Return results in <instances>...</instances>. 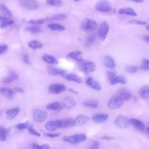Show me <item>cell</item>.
Wrapping results in <instances>:
<instances>
[{"mask_svg": "<svg viewBox=\"0 0 149 149\" xmlns=\"http://www.w3.org/2000/svg\"><path fill=\"white\" fill-rule=\"evenodd\" d=\"M127 82V79L125 76L122 75L115 76L112 79L109 80V83L112 85L116 84L117 83H120L122 84H126Z\"/></svg>", "mask_w": 149, "mask_h": 149, "instance_id": "obj_17", "label": "cell"}, {"mask_svg": "<svg viewBox=\"0 0 149 149\" xmlns=\"http://www.w3.org/2000/svg\"><path fill=\"white\" fill-rule=\"evenodd\" d=\"M67 17H68L67 15L65 13H58L51 16L50 17V19L54 20H61L65 19L66 18H67Z\"/></svg>", "mask_w": 149, "mask_h": 149, "instance_id": "obj_36", "label": "cell"}, {"mask_svg": "<svg viewBox=\"0 0 149 149\" xmlns=\"http://www.w3.org/2000/svg\"><path fill=\"white\" fill-rule=\"evenodd\" d=\"M88 116L84 115H79L72 122V126H81L88 121Z\"/></svg>", "mask_w": 149, "mask_h": 149, "instance_id": "obj_10", "label": "cell"}, {"mask_svg": "<svg viewBox=\"0 0 149 149\" xmlns=\"http://www.w3.org/2000/svg\"><path fill=\"white\" fill-rule=\"evenodd\" d=\"M118 95H119L123 100H128L132 97L130 92L123 88L118 90Z\"/></svg>", "mask_w": 149, "mask_h": 149, "instance_id": "obj_26", "label": "cell"}, {"mask_svg": "<svg viewBox=\"0 0 149 149\" xmlns=\"http://www.w3.org/2000/svg\"><path fill=\"white\" fill-rule=\"evenodd\" d=\"M68 57L79 62L81 61L82 59V52L80 51H72L68 54Z\"/></svg>", "mask_w": 149, "mask_h": 149, "instance_id": "obj_23", "label": "cell"}, {"mask_svg": "<svg viewBox=\"0 0 149 149\" xmlns=\"http://www.w3.org/2000/svg\"><path fill=\"white\" fill-rule=\"evenodd\" d=\"M8 49V46L6 44L0 45V54L5 52Z\"/></svg>", "mask_w": 149, "mask_h": 149, "instance_id": "obj_50", "label": "cell"}, {"mask_svg": "<svg viewBox=\"0 0 149 149\" xmlns=\"http://www.w3.org/2000/svg\"><path fill=\"white\" fill-rule=\"evenodd\" d=\"M138 68L136 66H127L125 68V71L129 73H134L137 71Z\"/></svg>", "mask_w": 149, "mask_h": 149, "instance_id": "obj_39", "label": "cell"}, {"mask_svg": "<svg viewBox=\"0 0 149 149\" xmlns=\"http://www.w3.org/2000/svg\"><path fill=\"white\" fill-rule=\"evenodd\" d=\"M87 139V136L84 133H79L71 136H66L63 137V140L71 144H76L84 141Z\"/></svg>", "mask_w": 149, "mask_h": 149, "instance_id": "obj_2", "label": "cell"}, {"mask_svg": "<svg viewBox=\"0 0 149 149\" xmlns=\"http://www.w3.org/2000/svg\"><path fill=\"white\" fill-rule=\"evenodd\" d=\"M116 76V72L114 71H108L107 72V76L109 80H111L112 79L114 76Z\"/></svg>", "mask_w": 149, "mask_h": 149, "instance_id": "obj_48", "label": "cell"}, {"mask_svg": "<svg viewBox=\"0 0 149 149\" xmlns=\"http://www.w3.org/2000/svg\"><path fill=\"white\" fill-rule=\"evenodd\" d=\"M63 76L66 80H68V81H74L79 84H80L82 82L81 78L77 74H75L73 73H69L66 74H65Z\"/></svg>", "mask_w": 149, "mask_h": 149, "instance_id": "obj_21", "label": "cell"}, {"mask_svg": "<svg viewBox=\"0 0 149 149\" xmlns=\"http://www.w3.org/2000/svg\"><path fill=\"white\" fill-rule=\"evenodd\" d=\"M146 28H147V30L149 31V25H148V26H147Z\"/></svg>", "mask_w": 149, "mask_h": 149, "instance_id": "obj_60", "label": "cell"}, {"mask_svg": "<svg viewBox=\"0 0 149 149\" xmlns=\"http://www.w3.org/2000/svg\"><path fill=\"white\" fill-rule=\"evenodd\" d=\"M83 105L89 108H97L99 106V103L95 100H88L83 102Z\"/></svg>", "mask_w": 149, "mask_h": 149, "instance_id": "obj_31", "label": "cell"}, {"mask_svg": "<svg viewBox=\"0 0 149 149\" xmlns=\"http://www.w3.org/2000/svg\"><path fill=\"white\" fill-rule=\"evenodd\" d=\"M130 1L135 2H137V3H141L143 2V0H130Z\"/></svg>", "mask_w": 149, "mask_h": 149, "instance_id": "obj_58", "label": "cell"}, {"mask_svg": "<svg viewBox=\"0 0 149 149\" xmlns=\"http://www.w3.org/2000/svg\"><path fill=\"white\" fill-rule=\"evenodd\" d=\"M129 23H132V24H137V25H145V24H147V23L146 22L141 21V20H136V19L130 20Z\"/></svg>", "mask_w": 149, "mask_h": 149, "instance_id": "obj_43", "label": "cell"}, {"mask_svg": "<svg viewBox=\"0 0 149 149\" xmlns=\"http://www.w3.org/2000/svg\"><path fill=\"white\" fill-rule=\"evenodd\" d=\"M42 60L49 64H58V62L56 60V59L52 55H51L49 54H44L43 55V56H42Z\"/></svg>", "mask_w": 149, "mask_h": 149, "instance_id": "obj_27", "label": "cell"}, {"mask_svg": "<svg viewBox=\"0 0 149 149\" xmlns=\"http://www.w3.org/2000/svg\"><path fill=\"white\" fill-rule=\"evenodd\" d=\"M115 124L119 128H120L122 129H126L128 127V126L130 124V119H128V118L123 116L119 115V116H118L117 118H116L115 120Z\"/></svg>", "mask_w": 149, "mask_h": 149, "instance_id": "obj_9", "label": "cell"}, {"mask_svg": "<svg viewBox=\"0 0 149 149\" xmlns=\"http://www.w3.org/2000/svg\"><path fill=\"white\" fill-rule=\"evenodd\" d=\"M2 112H3V111H2V110H0V116L2 115Z\"/></svg>", "mask_w": 149, "mask_h": 149, "instance_id": "obj_59", "label": "cell"}, {"mask_svg": "<svg viewBox=\"0 0 149 149\" xmlns=\"http://www.w3.org/2000/svg\"><path fill=\"white\" fill-rule=\"evenodd\" d=\"M123 104V100L119 95L112 96L108 102V107L112 109L120 108Z\"/></svg>", "mask_w": 149, "mask_h": 149, "instance_id": "obj_6", "label": "cell"}, {"mask_svg": "<svg viewBox=\"0 0 149 149\" xmlns=\"http://www.w3.org/2000/svg\"><path fill=\"white\" fill-rule=\"evenodd\" d=\"M48 27L52 30H58V31H63L65 30V27L63 25L56 24V23H51L48 25Z\"/></svg>", "mask_w": 149, "mask_h": 149, "instance_id": "obj_33", "label": "cell"}, {"mask_svg": "<svg viewBox=\"0 0 149 149\" xmlns=\"http://www.w3.org/2000/svg\"><path fill=\"white\" fill-rule=\"evenodd\" d=\"M63 108V105L62 104L59 102H54L48 104L47 106V109L48 110H52V111H61Z\"/></svg>", "mask_w": 149, "mask_h": 149, "instance_id": "obj_24", "label": "cell"}, {"mask_svg": "<svg viewBox=\"0 0 149 149\" xmlns=\"http://www.w3.org/2000/svg\"><path fill=\"white\" fill-rule=\"evenodd\" d=\"M28 45L32 49H39V48H41L42 47V44L41 42H40L39 41H37L36 40L30 41L29 42Z\"/></svg>", "mask_w": 149, "mask_h": 149, "instance_id": "obj_34", "label": "cell"}, {"mask_svg": "<svg viewBox=\"0 0 149 149\" xmlns=\"http://www.w3.org/2000/svg\"><path fill=\"white\" fill-rule=\"evenodd\" d=\"M139 94L140 97L143 99H147L149 98V86H143L139 90Z\"/></svg>", "mask_w": 149, "mask_h": 149, "instance_id": "obj_22", "label": "cell"}, {"mask_svg": "<svg viewBox=\"0 0 149 149\" xmlns=\"http://www.w3.org/2000/svg\"><path fill=\"white\" fill-rule=\"evenodd\" d=\"M102 139L103 140H112L113 139V137L112 136H108V135H104L103 136H102Z\"/></svg>", "mask_w": 149, "mask_h": 149, "instance_id": "obj_52", "label": "cell"}, {"mask_svg": "<svg viewBox=\"0 0 149 149\" xmlns=\"http://www.w3.org/2000/svg\"><path fill=\"white\" fill-rule=\"evenodd\" d=\"M47 113L42 110L36 109L33 112V120L36 122L40 123L45 121L47 118Z\"/></svg>", "mask_w": 149, "mask_h": 149, "instance_id": "obj_8", "label": "cell"}, {"mask_svg": "<svg viewBox=\"0 0 149 149\" xmlns=\"http://www.w3.org/2000/svg\"><path fill=\"white\" fill-rule=\"evenodd\" d=\"M86 83L94 90L99 91L101 89V86L100 83L93 77H88L86 80Z\"/></svg>", "mask_w": 149, "mask_h": 149, "instance_id": "obj_16", "label": "cell"}, {"mask_svg": "<svg viewBox=\"0 0 149 149\" xmlns=\"http://www.w3.org/2000/svg\"><path fill=\"white\" fill-rule=\"evenodd\" d=\"M12 91H13L14 94H16V93H22L24 92L23 88H21V87H15V88H12Z\"/></svg>", "mask_w": 149, "mask_h": 149, "instance_id": "obj_49", "label": "cell"}, {"mask_svg": "<svg viewBox=\"0 0 149 149\" xmlns=\"http://www.w3.org/2000/svg\"><path fill=\"white\" fill-rule=\"evenodd\" d=\"M66 90V86L62 84H54L49 86V93L54 94H60Z\"/></svg>", "mask_w": 149, "mask_h": 149, "instance_id": "obj_11", "label": "cell"}, {"mask_svg": "<svg viewBox=\"0 0 149 149\" xmlns=\"http://www.w3.org/2000/svg\"><path fill=\"white\" fill-rule=\"evenodd\" d=\"M99 147H100L99 143L97 141H94L91 144V145L90 146V148H92V149H97V148H99Z\"/></svg>", "mask_w": 149, "mask_h": 149, "instance_id": "obj_47", "label": "cell"}, {"mask_svg": "<svg viewBox=\"0 0 149 149\" xmlns=\"http://www.w3.org/2000/svg\"><path fill=\"white\" fill-rule=\"evenodd\" d=\"M62 104L66 108L72 109L76 105L77 102L72 97L67 96L63 98L62 101Z\"/></svg>", "mask_w": 149, "mask_h": 149, "instance_id": "obj_13", "label": "cell"}, {"mask_svg": "<svg viewBox=\"0 0 149 149\" xmlns=\"http://www.w3.org/2000/svg\"><path fill=\"white\" fill-rule=\"evenodd\" d=\"M0 10L5 15L10 16V17L12 16L11 12L9 10V9L5 5H3V4H1L0 5Z\"/></svg>", "mask_w": 149, "mask_h": 149, "instance_id": "obj_37", "label": "cell"}, {"mask_svg": "<svg viewBox=\"0 0 149 149\" xmlns=\"http://www.w3.org/2000/svg\"><path fill=\"white\" fill-rule=\"evenodd\" d=\"M47 3L51 6H58L62 5V1L61 0H47Z\"/></svg>", "mask_w": 149, "mask_h": 149, "instance_id": "obj_38", "label": "cell"}, {"mask_svg": "<svg viewBox=\"0 0 149 149\" xmlns=\"http://www.w3.org/2000/svg\"><path fill=\"white\" fill-rule=\"evenodd\" d=\"M78 68L81 72L88 73L93 72L95 70L96 65L93 62L82 59L78 62Z\"/></svg>", "mask_w": 149, "mask_h": 149, "instance_id": "obj_1", "label": "cell"}, {"mask_svg": "<svg viewBox=\"0 0 149 149\" xmlns=\"http://www.w3.org/2000/svg\"><path fill=\"white\" fill-rule=\"evenodd\" d=\"M27 129H28L29 132H30L31 134H33V135H35V136H40V133H38L37 130H35L33 127H31V126H30Z\"/></svg>", "mask_w": 149, "mask_h": 149, "instance_id": "obj_44", "label": "cell"}, {"mask_svg": "<svg viewBox=\"0 0 149 149\" xmlns=\"http://www.w3.org/2000/svg\"><path fill=\"white\" fill-rule=\"evenodd\" d=\"M47 19H31L29 20V23L30 24H42Z\"/></svg>", "mask_w": 149, "mask_h": 149, "instance_id": "obj_41", "label": "cell"}, {"mask_svg": "<svg viewBox=\"0 0 149 149\" xmlns=\"http://www.w3.org/2000/svg\"><path fill=\"white\" fill-rule=\"evenodd\" d=\"M118 13L120 15L125 14L132 16H136L137 13L136 12L131 8H122L119 9Z\"/></svg>", "mask_w": 149, "mask_h": 149, "instance_id": "obj_29", "label": "cell"}, {"mask_svg": "<svg viewBox=\"0 0 149 149\" xmlns=\"http://www.w3.org/2000/svg\"><path fill=\"white\" fill-rule=\"evenodd\" d=\"M30 125H29V123L28 122H26V123H19L17 125L15 126V128H16L17 129L19 130H22V129H27Z\"/></svg>", "mask_w": 149, "mask_h": 149, "instance_id": "obj_42", "label": "cell"}, {"mask_svg": "<svg viewBox=\"0 0 149 149\" xmlns=\"http://www.w3.org/2000/svg\"><path fill=\"white\" fill-rule=\"evenodd\" d=\"M19 111H20L19 108L16 107V108L7 110L6 112V114L8 118L12 119V118H14L18 114V113L19 112Z\"/></svg>", "mask_w": 149, "mask_h": 149, "instance_id": "obj_30", "label": "cell"}, {"mask_svg": "<svg viewBox=\"0 0 149 149\" xmlns=\"http://www.w3.org/2000/svg\"><path fill=\"white\" fill-rule=\"evenodd\" d=\"M109 30V26L107 22H103L101 23L97 30L98 36L101 41H104L106 39Z\"/></svg>", "mask_w": 149, "mask_h": 149, "instance_id": "obj_5", "label": "cell"}, {"mask_svg": "<svg viewBox=\"0 0 149 149\" xmlns=\"http://www.w3.org/2000/svg\"><path fill=\"white\" fill-rule=\"evenodd\" d=\"M143 63L149 66V59H143Z\"/></svg>", "mask_w": 149, "mask_h": 149, "instance_id": "obj_54", "label": "cell"}, {"mask_svg": "<svg viewBox=\"0 0 149 149\" xmlns=\"http://www.w3.org/2000/svg\"><path fill=\"white\" fill-rule=\"evenodd\" d=\"M26 30L27 31H29L31 33H40L41 30L40 29V27H37V26H32V27H27L26 29Z\"/></svg>", "mask_w": 149, "mask_h": 149, "instance_id": "obj_40", "label": "cell"}, {"mask_svg": "<svg viewBox=\"0 0 149 149\" xmlns=\"http://www.w3.org/2000/svg\"><path fill=\"white\" fill-rule=\"evenodd\" d=\"M130 122L137 130L139 132H143L145 130V125L144 123L140 120L131 118L130 119Z\"/></svg>", "mask_w": 149, "mask_h": 149, "instance_id": "obj_15", "label": "cell"}, {"mask_svg": "<svg viewBox=\"0 0 149 149\" xmlns=\"http://www.w3.org/2000/svg\"><path fill=\"white\" fill-rule=\"evenodd\" d=\"M20 5L29 10H34L38 9L39 5L36 0H19Z\"/></svg>", "mask_w": 149, "mask_h": 149, "instance_id": "obj_7", "label": "cell"}, {"mask_svg": "<svg viewBox=\"0 0 149 149\" xmlns=\"http://www.w3.org/2000/svg\"><path fill=\"white\" fill-rule=\"evenodd\" d=\"M8 135V130L2 126H0V140L2 141L6 139Z\"/></svg>", "mask_w": 149, "mask_h": 149, "instance_id": "obj_35", "label": "cell"}, {"mask_svg": "<svg viewBox=\"0 0 149 149\" xmlns=\"http://www.w3.org/2000/svg\"><path fill=\"white\" fill-rule=\"evenodd\" d=\"M146 134L147 135V137L149 139V127H147L146 129Z\"/></svg>", "mask_w": 149, "mask_h": 149, "instance_id": "obj_56", "label": "cell"}, {"mask_svg": "<svg viewBox=\"0 0 149 149\" xmlns=\"http://www.w3.org/2000/svg\"><path fill=\"white\" fill-rule=\"evenodd\" d=\"M74 1H79V0H74Z\"/></svg>", "mask_w": 149, "mask_h": 149, "instance_id": "obj_61", "label": "cell"}, {"mask_svg": "<svg viewBox=\"0 0 149 149\" xmlns=\"http://www.w3.org/2000/svg\"><path fill=\"white\" fill-rule=\"evenodd\" d=\"M13 21L9 18L0 16V28L5 29L8 26L12 24Z\"/></svg>", "mask_w": 149, "mask_h": 149, "instance_id": "obj_25", "label": "cell"}, {"mask_svg": "<svg viewBox=\"0 0 149 149\" xmlns=\"http://www.w3.org/2000/svg\"><path fill=\"white\" fill-rule=\"evenodd\" d=\"M18 77H19V76L16 72L11 71L9 73V74H8L7 76H6L4 79H2V82L3 83L8 84V83H11V82L17 80L18 79Z\"/></svg>", "mask_w": 149, "mask_h": 149, "instance_id": "obj_18", "label": "cell"}, {"mask_svg": "<svg viewBox=\"0 0 149 149\" xmlns=\"http://www.w3.org/2000/svg\"><path fill=\"white\" fill-rule=\"evenodd\" d=\"M58 128H61V120L49 121L45 124V129L50 132H54Z\"/></svg>", "mask_w": 149, "mask_h": 149, "instance_id": "obj_12", "label": "cell"}, {"mask_svg": "<svg viewBox=\"0 0 149 149\" xmlns=\"http://www.w3.org/2000/svg\"><path fill=\"white\" fill-rule=\"evenodd\" d=\"M44 135L46 137H51V138H54V137H57L61 135V133H44Z\"/></svg>", "mask_w": 149, "mask_h": 149, "instance_id": "obj_46", "label": "cell"}, {"mask_svg": "<svg viewBox=\"0 0 149 149\" xmlns=\"http://www.w3.org/2000/svg\"><path fill=\"white\" fill-rule=\"evenodd\" d=\"M108 113H97L92 116V120L96 123H102L105 122L108 118Z\"/></svg>", "mask_w": 149, "mask_h": 149, "instance_id": "obj_14", "label": "cell"}, {"mask_svg": "<svg viewBox=\"0 0 149 149\" xmlns=\"http://www.w3.org/2000/svg\"><path fill=\"white\" fill-rule=\"evenodd\" d=\"M97 23L93 19H84L81 24L82 30L86 33H91L94 31L97 28Z\"/></svg>", "mask_w": 149, "mask_h": 149, "instance_id": "obj_3", "label": "cell"}, {"mask_svg": "<svg viewBox=\"0 0 149 149\" xmlns=\"http://www.w3.org/2000/svg\"><path fill=\"white\" fill-rule=\"evenodd\" d=\"M143 39H144V40L145 41H146L147 42L149 43V36H145V37H144Z\"/></svg>", "mask_w": 149, "mask_h": 149, "instance_id": "obj_55", "label": "cell"}, {"mask_svg": "<svg viewBox=\"0 0 149 149\" xmlns=\"http://www.w3.org/2000/svg\"><path fill=\"white\" fill-rule=\"evenodd\" d=\"M49 148H50V147L49 146V145L47 144L40 146V149H48Z\"/></svg>", "mask_w": 149, "mask_h": 149, "instance_id": "obj_53", "label": "cell"}, {"mask_svg": "<svg viewBox=\"0 0 149 149\" xmlns=\"http://www.w3.org/2000/svg\"><path fill=\"white\" fill-rule=\"evenodd\" d=\"M140 68L143 70H149V66L143 63L142 65L140 66Z\"/></svg>", "mask_w": 149, "mask_h": 149, "instance_id": "obj_51", "label": "cell"}, {"mask_svg": "<svg viewBox=\"0 0 149 149\" xmlns=\"http://www.w3.org/2000/svg\"><path fill=\"white\" fill-rule=\"evenodd\" d=\"M47 71L49 74L52 76H57V75L63 76L66 73V71L63 69H61L58 68L51 67V66H49L48 68Z\"/></svg>", "mask_w": 149, "mask_h": 149, "instance_id": "obj_20", "label": "cell"}, {"mask_svg": "<svg viewBox=\"0 0 149 149\" xmlns=\"http://www.w3.org/2000/svg\"><path fill=\"white\" fill-rule=\"evenodd\" d=\"M23 62L28 65H31V62H30V58H29V56L28 55L24 54L23 55Z\"/></svg>", "mask_w": 149, "mask_h": 149, "instance_id": "obj_45", "label": "cell"}, {"mask_svg": "<svg viewBox=\"0 0 149 149\" xmlns=\"http://www.w3.org/2000/svg\"><path fill=\"white\" fill-rule=\"evenodd\" d=\"M95 9L101 12H108L111 11L112 7L111 3L108 0H100L95 5Z\"/></svg>", "mask_w": 149, "mask_h": 149, "instance_id": "obj_4", "label": "cell"}, {"mask_svg": "<svg viewBox=\"0 0 149 149\" xmlns=\"http://www.w3.org/2000/svg\"><path fill=\"white\" fill-rule=\"evenodd\" d=\"M0 93L9 99L12 98L14 94L12 90L8 87H0Z\"/></svg>", "mask_w": 149, "mask_h": 149, "instance_id": "obj_28", "label": "cell"}, {"mask_svg": "<svg viewBox=\"0 0 149 149\" xmlns=\"http://www.w3.org/2000/svg\"><path fill=\"white\" fill-rule=\"evenodd\" d=\"M95 37H96V36L94 34H91L90 36H88L85 41V44H84L85 47L87 48L91 47L94 43L95 40Z\"/></svg>", "mask_w": 149, "mask_h": 149, "instance_id": "obj_32", "label": "cell"}, {"mask_svg": "<svg viewBox=\"0 0 149 149\" xmlns=\"http://www.w3.org/2000/svg\"><path fill=\"white\" fill-rule=\"evenodd\" d=\"M104 65L109 69H113L115 67V62L113 58L110 56H105L103 59Z\"/></svg>", "mask_w": 149, "mask_h": 149, "instance_id": "obj_19", "label": "cell"}, {"mask_svg": "<svg viewBox=\"0 0 149 149\" xmlns=\"http://www.w3.org/2000/svg\"><path fill=\"white\" fill-rule=\"evenodd\" d=\"M69 91H70V92H72V93H74V94H78V92H77V91L74 90L73 89H72V88H69Z\"/></svg>", "mask_w": 149, "mask_h": 149, "instance_id": "obj_57", "label": "cell"}]
</instances>
